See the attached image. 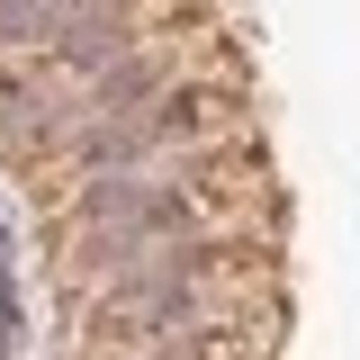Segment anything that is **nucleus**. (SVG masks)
<instances>
[{"instance_id":"nucleus-1","label":"nucleus","mask_w":360,"mask_h":360,"mask_svg":"<svg viewBox=\"0 0 360 360\" xmlns=\"http://www.w3.org/2000/svg\"><path fill=\"white\" fill-rule=\"evenodd\" d=\"M162 82V63H144V54H117V63H99V108H144Z\"/></svg>"},{"instance_id":"nucleus-2","label":"nucleus","mask_w":360,"mask_h":360,"mask_svg":"<svg viewBox=\"0 0 360 360\" xmlns=\"http://www.w3.org/2000/svg\"><path fill=\"white\" fill-rule=\"evenodd\" d=\"M72 153H82L90 172H127L135 153H144V127H108V117H99V127L72 135Z\"/></svg>"},{"instance_id":"nucleus-3","label":"nucleus","mask_w":360,"mask_h":360,"mask_svg":"<svg viewBox=\"0 0 360 360\" xmlns=\"http://www.w3.org/2000/svg\"><path fill=\"white\" fill-rule=\"evenodd\" d=\"M198 127H207V99H198V90H172V99H153V117H144V144H189Z\"/></svg>"}]
</instances>
